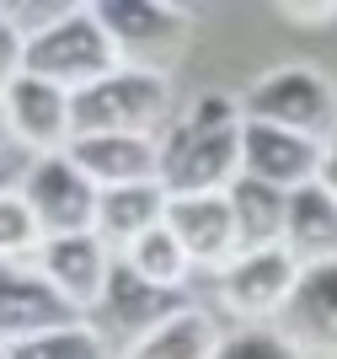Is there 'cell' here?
<instances>
[{"mask_svg": "<svg viewBox=\"0 0 337 359\" xmlns=\"http://www.w3.org/2000/svg\"><path fill=\"white\" fill-rule=\"evenodd\" d=\"M241 177V102L225 91L193 97L188 113L156 135V182L166 198L225 194Z\"/></svg>", "mask_w": 337, "mask_h": 359, "instance_id": "1", "label": "cell"}, {"mask_svg": "<svg viewBox=\"0 0 337 359\" xmlns=\"http://www.w3.org/2000/svg\"><path fill=\"white\" fill-rule=\"evenodd\" d=\"M172 107H177L172 75L118 65L113 75L70 91V140H81V135H145V140H156L172 123Z\"/></svg>", "mask_w": 337, "mask_h": 359, "instance_id": "2", "label": "cell"}, {"mask_svg": "<svg viewBox=\"0 0 337 359\" xmlns=\"http://www.w3.org/2000/svg\"><path fill=\"white\" fill-rule=\"evenodd\" d=\"M113 70H118V54L107 43L102 22L91 16V6H70V11L38 22L22 38V75H38L59 91H81Z\"/></svg>", "mask_w": 337, "mask_h": 359, "instance_id": "3", "label": "cell"}, {"mask_svg": "<svg viewBox=\"0 0 337 359\" xmlns=\"http://www.w3.org/2000/svg\"><path fill=\"white\" fill-rule=\"evenodd\" d=\"M235 102L247 123H273V129L305 135L316 145L337 135V81L316 65H273Z\"/></svg>", "mask_w": 337, "mask_h": 359, "instance_id": "4", "label": "cell"}, {"mask_svg": "<svg viewBox=\"0 0 337 359\" xmlns=\"http://www.w3.org/2000/svg\"><path fill=\"white\" fill-rule=\"evenodd\" d=\"M91 16L102 22L118 65L150 70V75H166L188 54V38H193V16L172 0H97Z\"/></svg>", "mask_w": 337, "mask_h": 359, "instance_id": "5", "label": "cell"}, {"mask_svg": "<svg viewBox=\"0 0 337 359\" xmlns=\"http://www.w3.org/2000/svg\"><path fill=\"white\" fill-rule=\"evenodd\" d=\"M16 194H22V204L32 210V220H38L43 236H75V231H91L97 188L86 182V172H81L64 150L32 156Z\"/></svg>", "mask_w": 337, "mask_h": 359, "instance_id": "6", "label": "cell"}, {"mask_svg": "<svg viewBox=\"0 0 337 359\" xmlns=\"http://www.w3.org/2000/svg\"><path fill=\"white\" fill-rule=\"evenodd\" d=\"M294 279H300V263H294L284 247L241 252L220 269V300H225L231 316H241V327H268V322L284 311Z\"/></svg>", "mask_w": 337, "mask_h": 359, "instance_id": "7", "label": "cell"}, {"mask_svg": "<svg viewBox=\"0 0 337 359\" xmlns=\"http://www.w3.org/2000/svg\"><path fill=\"white\" fill-rule=\"evenodd\" d=\"M166 311H177L172 295H166V290H150L145 279H134V269L123 263V257H113L102 295H97V306L86 311V327L102 338L107 354H123V348L139 344Z\"/></svg>", "mask_w": 337, "mask_h": 359, "instance_id": "8", "label": "cell"}, {"mask_svg": "<svg viewBox=\"0 0 337 359\" xmlns=\"http://www.w3.org/2000/svg\"><path fill=\"white\" fill-rule=\"evenodd\" d=\"M273 327L305 359H337V257L300 269L284 311L273 316Z\"/></svg>", "mask_w": 337, "mask_h": 359, "instance_id": "9", "label": "cell"}, {"mask_svg": "<svg viewBox=\"0 0 337 359\" xmlns=\"http://www.w3.org/2000/svg\"><path fill=\"white\" fill-rule=\"evenodd\" d=\"M32 269L43 273L48 290L86 322V311L97 306V295H102V285H107L113 252H107L91 231H75V236H43V241H38V252H32Z\"/></svg>", "mask_w": 337, "mask_h": 359, "instance_id": "10", "label": "cell"}, {"mask_svg": "<svg viewBox=\"0 0 337 359\" xmlns=\"http://www.w3.org/2000/svg\"><path fill=\"white\" fill-rule=\"evenodd\" d=\"M0 118L11 129L16 145H27L32 156H48V150L70 145V91L48 86L38 75L16 70L6 86H0Z\"/></svg>", "mask_w": 337, "mask_h": 359, "instance_id": "11", "label": "cell"}, {"mask_svg": "<svg viewBox=\"0 0 337 359\" xmlns=\"http://www.w3.org/2000/svg\"><path fill=\"white\" fill-rule=\"evenodd\" d=\"M316 161H322L316 140L241 118V177H257L268 188H279V194H294V188L316 182Z\"/></svg>", "mask_w": 337, "mask_h": 359, "instance_id": "12", "label": "cell"}, {"mask_svg": "<svg viewBox=\"0 0 337 359\" xmlns=\"http://www.w3.org/2000/svg\"><path fill=\"white\" fill-rule=\"evenodd\" d=\"M64 322H81V316L48 290V279L32 263H0V348Z\"/></svg>", "mask_w": 337, "mask_h": 359, "instance_id": "13", "label": "cell"}, {"mask_svg": "<svg viewBox=\"0 0 337 359\" xmlns=\"http://www.w3.org/2000/svg\"><path fill=\"white\" fill-rule=\"evenodd\" d=\"M161 225L172 231V241L182 247L188 263H209L225 269L235 257V220L225 194H188V198H166Z\"/></svg>", "mask_w": 337, "mask_h": 359, "instance_id": "14", "label": "cell"}, {"mask_svg": "<svg viewBox=\"0 0 337 359\" xmlns=\"http://www.w3.org/2000/svg\"><path fill=\"white\" fill-rule=\"evenodd\" d=\"M91 188H123V182H156V140L145 135H81L64 145Z\"/></svg>", "mask_w": 337, "mask_h": 359, "instance_id": "15", "label": "cell"}, {"mask_svg": "<svg viewBox=\"0 0 337 359\" xmlns=\"http://www.w3.org/2000/svg\"><path fill=\"white\" fill-rule=\"evenodd\" d=\"M166 215V188L161 182H123V188H97V215H91V236L107 252H123L129 241L156 231Z\"/></svg>", "mask_w": 337, "mask_h": 359, "instance_id": "16", "label": "cell"}, {"mask_svg": "<svg viewBox=\"0 0 337 359\" xmlns=\"http://www.w3.org/2000/svg\"><path fill=\"white\" fill-rule=\"evenodd\" d=\"M279 247L300 269L337 257V198L322 182H305V188L284 194V241Z\"/></svg>", "mask_w": 337, "mask_h": 359, "instance_id": "17", "label": "cell"}, {"mask_svg": "<svg viewBox=\"0 0 337 359\" xmlns=\"http://www.w3.org/2000/svg\"><path fill=\"white\" fill-rule=\"evenodd\" d=\"M214 348H220V322H214V311H204V306H177V311H166L139 344H129L118 359H214Z\"/></svg>", "mask_w": 337, "mask_h": 359, "instance_id": "18", "label": "cell"}, {"mask_svg": "<svg viewBox=\"0 0 337 359\" xmlns=\"http://www.w3.org/2000/svg\"><path fill=\"white\" fill-rule=\"evenodd\" d=\"M225 204H231V220H235V257L284 241V194L279 188H268L257 177H235L225 188Z\"/></svg>", "mask_w": 337, "mask_h": 359, "instance_id": "19", "label": "cell"}, {"mask_svg": "<svg viewBox=\"0 0 337 359\" xmlns=\"http://www.w3.org/2000/svg\"><path fill=\"white\" fill-rule=\"evenodd\" d=\"M113 257H123V263L134 269V279H145L150 290H166V295H172V290L188 279V269H193L188 257H182V247L172 241V231H166V225L145 231L139 241H129V247H123V252H113Z\"/></svg>", "mask_w": 337, "mask_h": 359, "instance_id": "20", "label": "cell"}, {"mask_svg": "<svg viewBox=\"0 0 337 359\" xmlns=\"http://www.w3.org/2000/svg\"><path fill=\"white\" fill-rule=\"evenodd\" d=\"M6 359H107V348L86 322H64V327H48V332H32V338L11 344Z\"/></svg>", "mask_w": 337, "mask_h": 359, "instance_id": "21", "label": "cell"}, {"mask_svg": "<svg viewBox=\"0 0 337 359\" xmlns=\"http://www.w3.org/2000/svg\"><path fill=\"white\" fill-rule=\"evenodd\" d=\"M38 241H43V231H38L32 210L22 204V194L0 188V263H32Z\"/></svg>", "mask_w": 337, "mask_h": 359, "instance_id": "22", "label": "cell"}, {"mask_svg": "<svg viewBox=\"0 0 337 359\" xmlns=\"http://www.w3.org/2000/svg\"><path fill=\"white\" fill-rule=\"evenodd\" d=\"M214 359H305L300 348L284 338L273 322L268 327H235V332H220V348Z\"/></svg>", "mask_w": 337, "mask_h": 359, "instance_id": "23", "label": "cell"}, {"mask_svg": "<svg viewBox=\"0 0 337 359\" xmlns=\"http://www.w3.org/2000/svg\"><path fill=\"white\" fill-rule=\"evenodd\" d=\"M22 38H27V32H22V22H16L11 11H0V86L22 70Z\"/></svg>", "mask_w": 337, "mask_h": 359, "instance_id": "24", "label": "cell"}, {"mask_svg": "<svg viewBox=\"0 0 337 359\" xmlns=\"http://www.w3.org/2000/svg\"><path fill=\"white\" fill-rule=\"evenodd\" d=\"M316 182H322L326 194L337 198V135H332V140L322 145V161H316Z\"/></svg>", "mask_w": 337, "mask_h": 359, "instance_id": "25", "label": "cell"}, {"mask_svg": "<svg viewBox=\"0 0 337 359\" xmlns=\"http://www.w3.org/2000/svg\"><path fill=\"white\" fill-rule=\"evenodd\" d=\"M284 16L289 22H332L337 6H284Z\"/></svg>", "mask_w": 337, "mask_h": 359, "instance_id": "26", "label": "cell"}, {"mask_svg": "<svg viewBox=\"0 0 337 359\" xmlns=\"http://www.w3.org/2000/svg\"><path fill=\"white\" fill-rule=\"evenodd\" d=\"M0 359H6V348H0Z\"/></svg>", "mask_w": 337, "mask_h": 359, "instance_id": "27", "label": "cell"}]
</instances>
